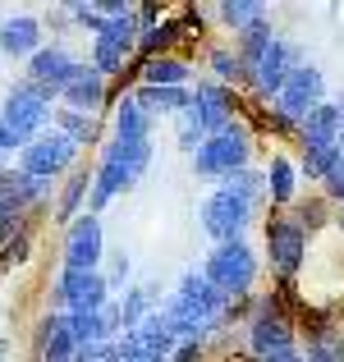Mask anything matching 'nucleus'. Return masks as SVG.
Listing matches in <instances>:
<instances>
[{
    "label": "nucleus",
    "mask_w": 344,
    "mask_h": 362,
    "mask_svg": "<svg viewBox=\"0 0 344 362\" xmlns=\"http://www.w3.org/2000/svg\"><path fill=\"white\" fill-rule=\"evenodd\" d=\"M193 170L197 179H229L234 170H248V133L229 119L216 138H207L193 151Z\"/></svg>",
    "instance_id": "1"
},
{
    "label": "nucleus",
    "mask_w": 344,
    "mask_h": 362,
    "mask_svg": "<svg viewBox=\"0 0 344 362\" xmlns=\"http://www.w3.org/2000/svg\"><path fill=\"white\" fill-rule=\"evenodd\" d=\"M51 101H55V92H46V88H37L33 78L28 83H18L14 92H9V101H5V119L9 129L18 133V142H37V133L46 129V119H51Z\"/></svg>",
    "instance_id": "2"
},
{
    "label": "nucleus",
    "mask_w": 344,
    "mask_h": 362,
    "mask_svg": "<svg viewBox=\"0 0 344 362\" xmlns=\"http://www.w3.org/2000/svg\"><path fill=\"white\" fill-rule=\"evenodd\" d=\"M202 275L225 293V298H234V293H243L248 284H253L257 257H253V247H248L243 239H239V243H221V247H212V257H207Z\"/></svg>",
    "instance_id": "3"
},
{
    "label": "nucleus",
    "mask_w": 344,
    "mask_h": 362,
    "mask_svg": "<svg viewBox=\"0 0 344 362\" xmlns=\"http://www.w3.org/2000/svg\"><path fill=\"white\" fill-rule=\"evenodd\" d=\"M317 106H321V69L317 64H294L285 88H280V97H275V115L303 124Z\"/></svg>",
    "instance_id": "4"
},
{
    "label": "nucleus",
    "mask_w": 344,
    "mask_h": 362,
    "mask_svg": "<svg viewBox=\"0 0 344 362\" xmlns=\"http://www.w3.org/2000/svg\"><path fill=\"white\" fill-rule=\"evenodd\" d=\"M248 216H253V206H248L239 193H229V188L221 184V188H216V193L202 202V230L212 234V239H221V243H239V234H243Z\"/></svg>",
    "instance_id": "5"
},
{
    "label": "nucleus",
    "mask_w": 344,
    "mask_h": 362,
    "mask_svg": "<svg viewBox=\"0 0 344 362\" xmlns=\"http://www.w3.org/2000/svg\"><path fill=\"white\" fill-rule=\"evenodd\" d=\"M74 151H79V147H74L60 129H51V133H42L37 142H28V147H23V165H18V170H23L28 179H37V184H46L51 175L69 170Z\"/></svg>",
    "instance_id": "6"
},
{
    "label": "nucleus",
    "mask_w": 344,
    "mask_h": 362,
    "mask_svg": "<svg viewBox=\"0 0 344 362\" xmlns=\"http://www.w3.org/2000/svg\"><path fill=\"white\" fill-rule=\"evenodd\" d=\"M253 358L257 362H285V358H294V335H289V326L280 321L275 303H266V308L257 312V321H253Z\"/></svg>",
    "instance_id": "7"
},
{
    "label": "nucleus",
    "mask_w": 344,
    "mask_h": 362,
    "mask_svg": "<svg viewBox=\"0 0 344 362\" xmlns=\"http://www.w3.org/2000/svg\"><path fill=\"white\" fill-rule=\"evenodd\" d=\"M110 280L101 271H64L55 284V303H69L74 312H101L106 308Z\"/></svg>",
    "instance_id": "8"
},
{
    "label": "nucleus",
    "mask_w": 344,
    "mask_h": 362,
    "mask_svg": "<svg viewBox=\"0 0 344 362\" xmlns=\"http://www.w3.org/2000/svg\"><path fill=\"white\" fill-rule=\"evenodd\" d=\"M101 262V221L97 216H79L69 225V243H64V271H97Z\"/></svg>",
    "instance_id": "9"
},
{
    "label": "nucleus",
    "mask_w": 344,
    "mask_h": 362,
    "mask_svg": "<svg viewBox=\"0 0 344 362\" xmlns=\"http://www.w3.org/2000/svg\"><path fill=\"white\" fill-rule=\"evenodd\" d=\"M28 69H33V83H37V88H46V92H55V97H60V92L83 74V64L74 60V55H64L60 46H42V51L33 55V64H28Z\"/></svg>",
    "instance_id": "10"
},
{
    "label": "nucleus",
    "mask_w": 344,
    "mask_h": 362,
    "mask_svg": "<svg viewBox=\"0 0 344 362\" xmlns=\"http://www.w3.org/2000/svg\"><path fill=\"white\" fill-rule=\"evenodd\" d=\"M303 243H308V234H303L299 221H271V230H266V247H271V262L280 266V275L299 271Z\"/></svg>",
    "instance_id": "11"
},
{
    "label": "nucleus",
    "mask_w": 344,
    "mask_h": 362,
    "mask_svg": "<svg viewBox=\"0 0 344 362\" xmlns=\"http://www.w3.org/2000/svg\"><path fill=\"white\" fill-rule=\"evenodd\" d=\"M340 133H344V101H321L303 119V147H340Z\"/></svg>",
    "instance_id": "12"
},
{
    "label": "nucleus",
    "mask_w": 344,
    "mask_h": 362,
    "mask_svg": "<svg viewBox=\"0 0 344 362\" xmlns=\"http://www.w3.org/2000/svg\"><path fill=\"white\" fill-rule=\"evenodd\" d=\"M193 115H197V124H202L207 138H216V133L234 119V115H229V101H225V88H221V83H197V92H193Z\"/></svg>",
    "instance_id": "13"
},
{
    "label": "nucleus",
    "mask_w": 344,
    "mask_h": 362,
    "mask_svg": "<svg viewBox=\"0 0 344 362\" xmlns=\"http://www.w3.org/2000/svg\"><path fill=\"white\" fill-rule=\"evenodd\" d=\"M294 60H299V55L289 51V46L285 42H271V51L262 55V60L253 64V78H257V88L262 92H271V97H280V88H285V78H289V69H294Z\"/></svg>",
    "instance_id": "14"
},
{
    "label": "nucleus",
    "mask_w": 344,
    "mask_h": 362,
    "mask_svg": "<svg viewBox=\"0 0 344 362\" xmlns=\"http://www.w3.org/2000/svg\"><path fill=\"white\" fill-rule=\"evenodd\" d=\"M60 101H64V110H79V115H88V110H97L101 101H106V78H101L97 69H88V64H83V74L60 92Z\"/></svg>",
    "instance_id": "15"
},
{
    "label": "nucleus",
    "mask_w": 344,
    "mask_h": 362,
    "mask_svg": "<svg viewBox=\"0 0 344 362\" xmlns=\"http://www.w3.org/2000/svg\"><path fill=\"white\" fill-rule=\"evenodd\" d=\"M129 184H133V175H129V170H124L115 156H101L97 175H92V211H101V206H106L115 193H124Z\"/></svg>",
    "instance_id": "16"
},
{
    "label": "nucleus",
    "mask_w": 344,
    "mask_h": 362,
    "mask_svg": "<svg viewBox=\"0 0 344 362\" xmlns=\"http://www.w3.org/2000/svg\"><path fill=\"white\" fill-rule=\"evenodd\" d=\"M133 101H138L147 115H179V110L193 106V92H184V88H147V83H142V88L133 92Z\"/></svg>",
    "instance_id": "17"
},
{
    "label": "nucleus",
    "mask_w": 344,
    "mask_h": 362,
    "mask_svg": "<svg viewBox=\"0 0 344 362\" xmlns=\"http://www.w3.org/2000/svg\"><path fill=\"white\" fill-rule=\"evenodd\" d=\"M133 335H138V344H142V362H166V358H175V335L166 330L161 312H151V317L142 321Z\"/></svg>",
    "instance_id": "18"
},
{
    "label": "nucleus",
    "mask_w": 344,
    "mask_h": 362,
    "mask_svg": "<svg viewBox=\"0 0 344 362\" xmlns=\"http://www.w3.org/2000/svg\"><path fill=\"white\" fill-rule=\"evenodd\" d=\"M175 293H179V298H188L193 308H202L207 317H221V308H225V293L216 289V284L207 280L202 271H188L184 280H179V289H175Z\"/></svg>",
    "instance_id": "19"
},
{
    "label": "nucleus",
    "mask_w": 344,
    "mask_h": 362,
    "mask_svg": "<svg viewBox=\"0 0 344 362\" xmlns=\"http://www.w3.org/2000/svg\"><path fill=\"white\" fill-rule=\"evenodd\" d=\"M42 28H37V18H9L5 28H0V51L5 55H37L42 51Z\"/></svg>",
    "instance_id": "20"
},
{
    "label": "nucleus",
    "mask_w": 344,
    "mask_h": 362,
    "mask_svg": "<svg viewBox=\"0 0 344 362\" xmlns=\"http://www.w3.org/2000/svg\"><path fill=\"white\" fill-rule=\"evenodd\" d=\"M115 124H120V138H124V142H147V133H151V115H147V110H142L133 97L120 101Z\"/></svg>",
    "instance_id": "21"
},
{
    "label": "nucleus",
    "mask_w": 344,
    "mask_h": 362,
    "mask_svg": "<svg viewBox=\"0 0 344 362\" xmlns=\"http://www.w3.org/2000/svg\"><path fill=\"white\" fill-rule=\"evenodd\" d=\"M46 362H74V354H79V344H74L69 335V321L64 317H46Z\"/></svg>",
    "instance_id": "22"
},
{
    "label": "nucleus",
    "mask_w": 344,
    "mask_h": 362,
    "mask_svg": "<svg viewBox=\"0 0 344 362\" xmlns=\"http://www.w3.org/2000/svg\"><path fill=\"white\" fill-rule=\"evenodd\" d=\"M106 156H115L133 179H138V175H147V165H151V138L147 142H124V138H115L110 147H106Z\"/></svg>",
    "instance_id": "23"
},
{
    "label": "nucleus",
    "mask_w": 344,
    "mask_h": 362,
    "mask_svg": "<svg viewBox=\"0 0 344 362\" xmlns=\"http://www.w3.org/2000/svg\"><path fill=\"white\" fill-rule=\"evenodd\" d=\"M142 78H147V88H179V83L188 78V64L170 60V55H151V60L142 64Z\"/></svg>",
    "instance_id": "24"
},
{
    "label": "nucleus",
    "mask_w": 344,
    "mask_h": 362,
    "mask_svg": "<svg viewBox=\"0 0 344 362\" xmlns=\"http://www.w3.org/2000/svg\"><path fill=\"white\" fill-rule=\"evenodd\" d=\"M151 298H156V289H129V293H124V303H120V326L124 330H138L142 321L151 317V312H147Z\"/></svg>",
    "instance_id": "25"
},
{
    "label": "nucleus",
    "mask_w": 344,
    "mask_h": 362,
    "mask_svg": "<svg viewBox=\"0 0 344 362\" xmlns=\"http://www.w3.org/2000/svg\"><path fill=\"white\" fill-rule=\"evenodd\" d=\"M221 184L229 188V193H239L248 206H257L266 197V175H257V170H234L229 179H221Z\"/></svg>",
    "instance_id": "26"
},
{
    "label": "nucleus",
    "mask_w": 344,
    "mask_h": 362,
    "mask_svg": "<svg viewBox=\"0 0 344 362\" xmlns=\"http://www.w3.org/2000/svg\"><path fill=\"white\" fill-rule=\"evenodd\" d=\"M69 335H74V344H101L106 339V330H101V312H69Z\"/></svg>",
    "instance_id": "27"
},
{
    "label": "nucleus",
    "mask_w": 344,
    "mask_h": 362,
    "mask_svg": "<svg viewBox=\"0 0 344 362\" xmlns=\"http://www.w3.org/2000/svg\"><path fill=\"white\" fill-rule=\"evenodd\" d=\"M266 193L275 202H289L294 197V165L285 156H271V170H266Z\"/></svg>",
    "instance_id": "28"
},
{
    "label": "nucleus",
    "mask_w": 344,
    "mask_h": 362,
    "mask_svg": "<svg viewBox=\"0 0 344 362\" xmlns=\"http://www.w3.org/2000/svg\"><path fill=\"white\" fill-rule=\"evenodd\" d=\"M344 156L340 147H303V175L312 179H326L331 170H336V160Z\"/></svg>",
    "instance_id": "29"
},
{
    "label": "nucleus",
    "mask_w": 344,
    "mask_h": 362,
    "mask_svg": "<svg viewBox=\"0 0 344 362\" xmlns=\"http://www.w3.org/2000/svg\"><path fill=\"white\" fill-rule=\"evenodd\" d=\"M308 362H344V339L336 335V330H326V326H321L317 335H312Z\"/></svg>",
    "instance_id": "30"
},
{
    "label": "nucleus",
    "mask_w": 344,
    "mask_h": 362,
    "mask_svg": "<svg viewBox=\"0 0 344 362\" xmlns=\"http://www.w3.org/2000/svg\"><path fill=\"white\" fill-rule=\"evenodd\" d=\"M55 124H60V133L74 142V147H79V142H92V138H97V124H92L88 115H79V110H60V115H55Z\"/></svg>",
    "instance_id": "31"
},
{
    "label": "nucleus",
    "mask_w": 344,
    "mask_h": 362,
    "mask_svg": "<svg viewBox=\"0 0 344 362\" xmlns=\"http://www.w3.org/2000/svg\"><path fill=\"white\" fill-rule=\"evenodd\" d=\"M124 55H129L124 46H115V42H106V37H97V55H92V60H97V74H101V78L124 69Z\"/></svg>",
    "instance_id": "32"
},
{
    "label": "nucleus",
    "mask_w": 344,
    "mask_h": 362,
    "mask_svg": "<svg viewBox=\"0 0 344 362\" xmlns=\"http://www.w3.org/2000/svg\"><path fill=\"white\" fill-rule=\"evenodd\" d=\"M175 119H179V147H184V151H197V147L207 142V133H202V124H197L193 106H188V110H179Z\"/></svg>",
    "instance_id": "33"
},
{
    "label": "nucleus",
    "mask_w": 344,
    "mask_h": 362,
    "mask_svg": "<svg viewBox=\"0 0 344 362\" xmlns=\"http://www.w3.org/2000/svg\"><path fill=\"white\" fill-rule=\"evenodd\" d=\"M221 14H225L229 28H239V33H243L248 23H257V18H262V5H253V0H239V5H225Z\"/></svg>",
    "instance_id": "34"
},
{
    "label": "nucleus",
    "mask_w": 344,
    "mask_h": 362,
    "mask_svg": "<svg viewBox=\"0 0 344 362\" xmlns=\"http://www.w3.org/2000/svg\"><path fill=\"white\" fill-rule=\"evenodd\" d=\"M179 37V23H151V28H142V51H161V46H170Z\"/></svg>",
    "instance_id": "35"
},
{
    "label": "nucleus",
    "mask_w": 344,
    "mask_h": 362,
    "mask_svg": "<svg viewBox=\"0 0 344 362\" xmlns=\"http://www.w3.org/2000/svg\"><path fill=\"white\" fill-rule=\"evenodd\" d=\"M83 188H88V175H74L69 188H64V197H60V221H74V211H79V202H83Z\"/></svg>",
    "instance_id": "36"
},
{
    "label": "nucleus",
    "mask_w": 344,
    "mask_h": 362,
    "mask_svg": "<svg viewBox=\"0 0 344 362\" xmlns=\"http://www.w3.org/2000/svg\"><path fill=\"white\" fill-rule=\"evenodd\" d=\"M212 64H216L221 78H239V74H243V60H239L234 51H212Z\"/></svg>",
    "instance_id": "37"
},
{
    "label": "nucleus",
    "mask_w": 344,
    "mask_h": 362,
    "mask_svg": "<svg viewBox=\"0 0 344 362\" xmlns=\"http://www.w3.org/2000/svg\"><path fill=\"white\" fill-rule=\"evenodd\" d=\"M326 188H331V193H336V197H344V156L336 160V170H331V175H326Z\"/></svg>",
    "instance_id": "38"
},
{
    "label": "nucleus",
    "mask_w": 344,
    "mask_h": 362,
    "mask_svg": "<svg viewBox=\"0 0 344 362\" xmlns=\"http://www.w3.org/2000/svg\"><path fill=\"white\" fill-rule=\"evenodd\" d=\"M18 147H23V142H18V133L0 119V151H18Z\"/></svg>",
    "instance_id": "39"
},
{
    "label": "nucleus",
    "mask_w": 344,
    "mask_h": 362,
    "mask_svg": "<svg viewBox=\"0 0 344 362\" xmlns=\"http://www.w3.org/2000/svg\"><path fill=\"white\" fill-rule=\"evenodd\" d=\"M321 211H326L321 202H308V206H303V221H299V225H321Z\"/></svg>",
    "instance_id": "40"
},
{
    "label": "nucleus",
    "mask_w": 344,
    "mask_h": 362,
    "mask_svg": "<svg viewBox=\"0 0 344 362\" xmlns=\"http://www.w3.org/2000/svg\"><path fill=\"white\" fill-rule=\"evenodd\" d=\"M74 362H101V344H83L79 354H74Z\"/></svg>",
    "instance_id": "41"
},
{
    "label": "nucleus",
    "mask_w": 344,
    "mask_h": 362,
    "mask_svg": "<svg viewBox=\"0 0 344 362\" xmlns=\"http://www.w3.org/2000/svg\"><path fill=\"white\" fill-rule=\"evenodd\" d=\"M175 362H197V344H179L175 349Z\"/></svg>",
    "instance_id": "42"
},
{
    "label": "nucleus",
    "mask_w": 344,
    "mask_h": 362,
    "mask_svg": "<svg viewBox=\"0 0 344 362\" xmlns=\"http://www.w3.org/2000/svg\"><path fill=\"white\" fill-rule=\"evenodd\" d=\"M285 362H308V358H299V354H294V358H285Z\"/></svg>",
    "instance_id": "43"
},
{
    "label": "nucleus",
    "mask_w": 344,
    "mask_h": 362,
    "mask_svg": "<svg viewBox=\"0 0 344 362\" xmlns=\"http://www.w3.org/2000/svg\"><path fill=\"white\" fill-rule=\"evenodd\" d=\"M340 151H344V133H340Z\"/></svg>",
    "instance_id": "44"
},
{
    "label": "nucleus",
    "mask_w": 344,
    "mask_h": 362,
    "mask_svg": "<svg viewBox=\"0 0 344 362\" xmlns=\"http://www.w3.org/2000/svg\"><path fill=\"white\" fill-rule=\"evenodd\" d=\"M340 225H344V211H340Z\"/></svg>",
    "instance_id": "45"
},
{
    "label": "nucleus",
    "mask_w": 344,
    "mask_h": 362,
    "mask_svg": "<svg viewBox=\"0 0 344 362\" xmlns=\"http://www.w3.org/2000/svg\"><path fill=\"white\" fill-rule=\"evenodd\" d=\"M42 362H46V358H42Z\"/></svg>",
    "instance_id": "46"
}]
</instances>
